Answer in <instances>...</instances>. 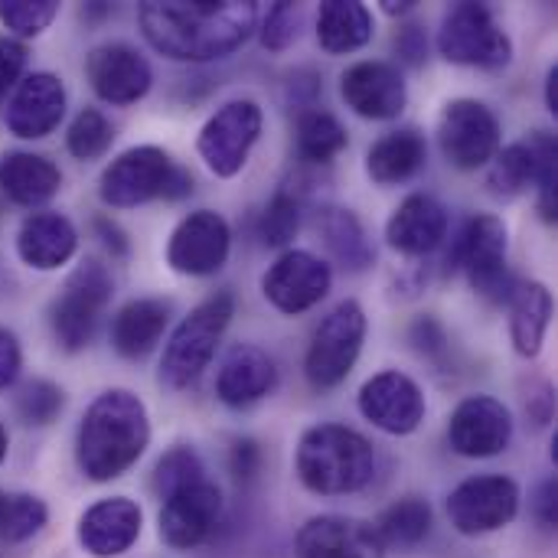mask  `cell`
Segmentation results:
<instances>
[{"instance_id": "cell-1", "label": "cell", "mask_w": 558, "mask_h": 558, "mask_svg": "<svg viewBox=\"0 0 558 558\" xmlns=\"http://www.w3.org/2000/svg\"><path fill=\"white\" fill-rule=\"evenodd\" d=\"M137 20L144 39L167 59L213 62L248 43L258 7L252 0H147Z\"/></svg>"}, {"instance_id": "cell-2", "label": "cell", "mask_w": 558, "mask_h": 558, "mask_svg": "<svg viewBox=\"0 0 558 558\" xmlns=\"http://www.w3.org/2000/svg\"><path fill=\"white\" fill-rule=\"evenodd\" d=\"M147 445H150L147 405L128 389H108L82 415L75 435V461L88 481L108 484L124 471H131L147 451Z\"/></svg>"}, {"instance_id": "cell-3", "label": "cell", "mask_w": 558, "mask_h": 558, "mask_svg": "<svg viewBox=\"0 0 558 558\" xmlns=\"http://www.w3.org/2000/svg\"><path fill=\"white\" fill-rule=\"evenodd\" d=\"M298 477L311 494L347 497L376 477V448L347 425H314L298 441Z\"/></svg>"}, {"instance_id": "cell-4", "label": "cell", "mask_w": 558, "mask_h": 558, "mask_svg": "<svg viewBox=\"0 0 558 558\" xmlns=\"http://www.w3.org/2000/svg\"><path fill=\"white\" fill-rule=\"evenodd\" d=\"M190 193L193 177L154 144L128 147L101 170L98 180V196L111 209H134L150 199H183Z\"/></svg>"}, {"instance_id": "cell-5", "label": "cell", "mask_w": 558, "mask_h": 558, "mask_svg": "<svg viewBox=\"0 0 558 558\" xmlns=\"http://www.w3.org/2000/svg\"><path fill=\"white\" fill-rule=\"evenodd\" d=\"M235 317V298L229 291H216L199 301L170 333L163 356H160V383L167 389L193 386L213 363L216 347Z\"/></svg>"}, {"instance_id": "cell-6", "label": "cell", "mask_w": 558, "mask_h": 558, "mask_svg": "<svg viewBox=\"0 0 558 558\" xmlns=\"http://www.w3.org/2000/svg\"><path fill=\"white\" fill-rule=\"evenodd\" d=\"M111 291H114L111 275L95 258L82 262L69 275V281L62 284L59 298L49 307L52 337H56V343L65 353H78V350H85L92 343L95 327H98V317H101V311L111 301Z\"/></svg>"}, {"instance_id": "cell-7", "label": "cell", "mask_w": 558, "mask_h": 558, "mask_svg": "<svg viewBox=\"0 0 558 558\" xmlns=\"http://www.w3.org/2000/svg\"><path fill=\"white\" fill-rule=\"evenodd\" d=\"M363 340H366V311L360 301L347 298L314 330V340L304 356L307 383L314 389L340 386L353 373V366L363 353Z\"/></svg>"}, {"instance_id": "cell-8", "label": "cell", "mask_w": 558, "mask_h": 558, "mask_svg": "<svg viewBox=\"0 0 558 558\" xmlns=\"http://www.w3.org/2000/svg\"><path fill=\"white\" fill-rule=\"evenodd\" d=\"M448 268H461L471 288L487 301H507L513 291V278L507 271V226L500 216H474L464 222L454 252L448 255Z\"/></svg>"}, {"instance_id": "cell-9", "label": "cell", "mask_w": 558, "mask_h": 558, "mask_svg": "<svg viewBox=\"0 0 558 558\" xmlns=\"http://www.w3.org/2000/svg\"><path fill=\"white\" fill-rule=\"evenodd\" d=\"M438 52L454 65L504 69L513 59V43L484 3H458L438 29Z\"/></svg>"}, {"instance_id": "cell-10", "label": "cell", "mask_w": 558, "mask_h": 558, "mask_svg": "<svg viewBox=\"0 0 558 558\" xmlns=\"http://www.w3.org/2000/svg\"><path fill=\"white\" fill-rule=\"evenodd\" d=\"M262 124H265V114L258 101L252 98H232L222 108H216V114H209V121L203 124L196 137V150L203 163L209 167V173L222 180L242 173L252 147L262 137Z\"/></svg>"}, {"instance_id": "cell-11", "label": "cell", "mask_w": 558, "mask_h": 558, "mask_svg": "<svg viewBox=\"0 0 558 558\" xmlns=\"http://www.w3.org/2000/svg\"><path fill=\"white\" fill-rule=\"evenodd\" d=\"M448 520L461 536H487L510 526L520 513V484L504 474H481L458 484L448 497Z\"/></svg>"}, {"instance_id": "cell-12", "label": "cell", "mask_w": 558, "mask_h": 558, "mask_svg": "<svg viewBox=\"0 0 558 558\" xmlns=\"http://www.w3.org/2000/svg\"><path fill=\"white\" fill-rule=\"evenodd\" d=\"M438 144L458 170L487 167L500 150V118L477 98H454L441 111Z\"/></svg>"}, {"instance_id": "cell-13", "label": "cell", "mask_w": 558, "mask_h": 558, "mask_svg": "<svg viewBox=\"0 0 558 558\" xmlns=\"http://www.w3.org/2000/svg\"><path fill=\"white\" fill-rule=\"evenodd\" d=\"M229 248H232L229 222L213 209H196V213L183 216L177 222V229L170 232L167 265L177 275L206 278V275H216L226 265Z\"/></svg>"}, {"instance_id": "cell-14", "label": "cell", "mask_w": 558, "mask_h": 558, "mask_svg": "<svg viewBox=\"0 0 558 558\" xmlns=\"http://www.w3.org/2000/svg\"><path fill=\"white\" fill-rule=\"evenodd\" d=\"M333 284V271L324 258L304 248H288L262 278L265 301L281 314H304L317 307Z\"/></svg>"}, {"instance_id": "cell-15", "label": "cell", "mask_w": 558, "mask_h": 558, "mask_svg": "<svg viewBox=\"0 0 558 558\" xmlns=\"http://www.w3.org/2000/svg\"><path fill=\"white\" fill-rule=\"evenodd\" d=\"M219 520H222V494L209 477H203L193 487L163 500L157 517V533L163 546L177 553H190L216 533Z\"/></svg>"}, {"instance_id": "cell-16", "label": "cell", "mask_w": 558, "mask_h": 558, "mask_svg": "<svg viewBox=\"0 0 558 558\" xmlns=\"http://www.w3.org/2000/svg\"><path fill=\"white\" fill-rule=\"evenodd\" d=\"M513 441V412L494 396H468L448 422V445L461 458H497Z\"/></svg>"}, {"instance_id": "cell-17", "label": "cell", "mask_w": 558, "mask_h": 558, "mask_svg": "<svg viewBox=\"0 0 558 558\" xmlns=\"http://www.w3.org/2000/svg\"><path fill=\"white\" fill-rule=\"evenodd\" d=\"M360 412L386 435H412L425 422V396L412 376L399 369H383L363 383Z\"/></svg>"}, {"instance_id": "cell-18", "label": "cell", "mask_w": 558, "mask_h": 558, "mask_svg": "<svg viewBox=\"0 0 558 558\" xmlns=\"http://www.w3.org/2000/svg\"><path fill=\"white\" fill-rule=\"evenodd\" d=\"M340 95L347 108H353L360 118H369V121H392L409 105V85L399 65L383 62V59L353 62L340 75Z\"/></svg>"}, {"instance_id": "cell-19", "label": "cell", "mask_w": 558, "mask_h": 558, "mask_svg": "<svg viewBox=\"0 0 558 558\" xmlns=\"http://www.w3.org/2000/svg\"><path fill=\"white\" fill-rule=\"evenodd\" d=\"M85 75L92 82V92L108 105H134L154 85L150 62L128 43L95 46L85 59Z\"/></svg>"}, {"instance_id": "cell-20", "label": "cell", "mask_w": 558, "mask_h": 558, "mask_svg": "<svg viewBox=\"0 0 558 558\" xmlns=\"http://www.w3.org/2000/svg\"><path fill=\"white\" fill-rule=\"evenodd\" d=\"M298 558H386L376 526L353 517H314L294 539Z\"/></svg>"}, {"instance_id": "cell-21", "label": "cell", "mask_w": 558, "mask_h": 558, "mask_svg": "<svg viewBox=\"0 0 558 558\" xmlns=\"http://www.w3.org/2000/svg\"><path fill=\"white\" fill-rule=\"evenodd\" d=\"M65 118V85L52 72H33L16 82L7 105V128L23 141H39Z\"/></svg>"}, {"instance_id": "cell-22", "label": "cell", "mask_w": 558, "mask_h": 558, "mask_svg": "<svg viewBox=\"0 0 558 558\" xmlns=\"http://www.w3.org/2000/svg\"><path fill=\"white\" fill-rule=\"evenodd\" d=\"M144 526V513L128 497H108L92 504L78 517V546L95 558L124 556Z\"/></svg>"}, {"instance_id": "cell-23", "label": "cell", "mask_w": 558, "mask_h": 558, "mask_svg": "<svg viewBox=\"0 0 558 558\" xmlns=\"http://www.w3.org/2000/svg\"><path fill=\"white\" fill-rule=\"evenodd\" d=\"M448 222L451 219H448L445 203H438L428 193H412L392 209L386 222V242L399 255L422 258V255H432L448 239Z\"/></svg>"}, {"instance_id": "cell-24", "label": "cell", "mask_w": 558, "mask_h": 558, "mask_svg": "<svg viewBox=\"0 0 558 558\" xmlns=\"http://www.w3.org/2000/svg\"><path fill=\"white\" fill-rule=\"evenodd\" d=\"M278 386V366L275 360L252 343H239L226 353L219 373H216V396L229 409H248L271 396Z\"/></svg>"}, {"instance_id": "cell-25", "label": "cell", "mask_w": 558, "mask_h": 558, "mask_svg": "<svg viewBox=\"0 0 558 558\" xmlns=\"http://www.w3.org/2000/svg\"><path fill=\"white\" fill-rule=\"evenodd\" d=\"M78 252V232L62 213H29L16 232V255L36 271H56Z\"/></svg>"}, {"instance_id": "cell-26", "label": "cell", "mask_w": 558, "mask_h": 558, "mask_svg": "<svg viewBox=\"0 0 558 558\" xmlns=\"http://www.w3.org/2000/svg\"><path fill=\"white\" fill-rule=\"evenodd\" d=\"M167 324H170V301L160 298L128 301L111 320V347L124 360H144L147 353L157 350Z\"/></svg>"}, {"instance_id": "cell-27", "label": "cell", "mask_w": 558, "mask_h": 558, "mask_svg": "<svg viewBox=\"0 0 558 558\" xmlns=\"http://www.w3.org/2000/svg\"><path fill=\"white\" fill-rule=\"evenodd\" d=\"M510 340L523 360H536L546 343V330L553 324V291L543 281L513 284L510 298Z\"/></svg>"}, {"instance_id": "cell-28", "label": "cell", "mask_w": 558, "mask_h": 558, "mask_svg": "<svg viewBox=\"0 0 558 558\" xmlns=\"http://www.w3.org/2000/svg\"><path fill=\"white\" fill-rule=\"evenodd\" d=\"M62 186V173L52 160L29 150H13L0 160V190L16 206H43Z\"/></svg>"}, {"instance_id": "cell-29", "label": "cell", "mask_w": 558, "mask_h": 558, "mask_svg": "<svg viewBox=\"0 0 558 558\" xmlns=\"http://www.w3.org/2000/svg\"><path fill=\"white\" fill-rule=\"evenodd\" d=\"M428 160V144L415 128H399L383 134L366 154V173L379 186H396L412 180Z\"/></svg>"}, {"instance_id": "cell-30", "label": "cell", "mask_w": 558, "mask_h": 558, "mask_svg": "<svg viewBox=\"0 0 558 558\" xmlns=\"http://www.w3.org/2000/svg\"><path fill=\"white\" fill-rule=\"evenodd\" d=\"M373 39V13L360 0H327L317 10V43L330 56L356 52Z\"/></svg>"}, {"instance_id": "cell-31", "label": "cell", "mask_w": 558, "mask_h": 558, "mask_svg": "<svg viewBox=\"0 0 558 558\" xmlns=\"http://www.w3.org/2000/svg\"><path fill=\"white\" fill-rule=\"evenodd\" d=\"M536 186V144L533 137L507 144L494 154L487 170V190L497 199H517Z\"/></svg>"}, {"instance_id": "cell-32", "label": "cell", "mask_w": 558, "mask_h": 558, "mask_svg": "<svg viewBox=\"0 0 558 558\" xmlns=\"http://www.w3.org/2000/svg\"><path fill=\"white\" fill-rule=\"evenodd\" d=\"M320 232H324L327 248L333 252V258L343 268L363 271V268L373 265L376 252H373V245L366 239V229L356 219V213H350V209H327L324 219H320Z\"/></svg>"}, {"instance_id": "cell-33", "label": "cell", "mask_w": 558, "mask_h": 558, "mask_svg": "<svg viewBox=\"0 0 558 558\" xmlns=\"http://www.w3.org/2000/svg\"><path fill=\"white\" fill-rule=\"evenodd\" d=\"M373 526H376L379 539L386 543V549L389 546L392 549H415L432 533V507L418 497H405V500H396L392 507H386Z\"/></svg>"}, {"instance_id": "cell-34", "label": "cell", "mask_w": 558, "mask_h": 558, "mask_svg": "<svg viewBox=\"0 0 558 558\" xmlns=\"http://www.w3.org/2000/svg\"><path fill=\"white\" fill-rule=\"evenodd\" d=\"M347 128L337 114L311 108L298 118V154L311 163H330L347 150Z\"/></svg>"}, {"instance_id": "cell-35", "label": "cell", "mask_w": 558, "mask_h": 558, "mask_svg": "<svg viewBox=\"0 0 558 558\" xmlns=\"http://www.w3.org/2000/svg\"><path fill=\"white\" fill-rule=\"evenodd\" d=\"M114 141V128L111 121L98 111V108H82L72 124H69V134H65V147L75 160H98L108 154Z\"/></svg>"}, {"instance_id": "cell-36", "label": "cell", "mask_w": 558, "mask_h": 558, "mask_svg": "<svg viewBox=\"0 0 558 558\" xmlns=\"http://www.w3.org/2000/svg\"><path fill=\"white\" fill-rule=\"evenodd\" d=\"M203 477H206L203 458H199L193 448L177 445V448H170V451L157 461V468H154V490L160 494V500H167V497H173V494L193 487V484L203 481Z\"/></svg>"}, {"instance_id": "cell-37", "label": "cell", "mask_w": 558, "mask_h": 558, "mask_svg": "<svg viewBox=\"0 0 558 558\" xmlns=\"http://www.w3.org/2000/svg\"><path fill=\"white\" fill-rule=\"evenodd\" d=\"M49 520V510L39 497L29 494H10L0 510V539L3 543H26L33 539Z\"/></svg>"}, {"instance_id": "cell-38", "label": "cell", "mask_w": 558, "mask_h": 558, "mask_svg": "<svg viewBox=\"0 0 558 558\" xmlns=\"http://www.w3.org/2000/svg\"><path fill=\"white\" fill-rule=\"evenodd\" d=\"M530 137L536 144V206L553 226L558 219V141L549 131H533Z\"/></svg>"}, {"instance_id": "cell-39", "label": "cell", "mask_w": 558, "mask_h": 558, "mask_svg": "<svg viewBox=\"0 0 558 558\" xmlns=\"http://www.w3.org/2000/svg\"><path fill=\"white\" fill-rule=\"evenodd\" d=\"M298 229H301V203H298L294 193L278 190V193L268 199L265 213H262L258 235H262V242H265L268 248H288V245L294 242Z\"/></svg>"}, {"instance_id": "cell-40", "label": "cell", "mask_w": 558, "mask_h": 558, "mask_svg": "<svg viewBox=\"0 0 558 558\" xmlns=\"http://www.w3.org/2000/svg\"><path fill=\"white\" fill-rule=\"evenodd\" d=\"M65 409V392L49 383V379H29L20 392H16V415L26 425H52Z\"/></svg>"}, {"instance_id": "cell-41", "label": "cell", "mask_w": 558, "mask_h": 558, "mask_svg": "<svg viewBox=\"0 0 558 558\" xmlns=\"http://www.w3.org/2000/svg\"><path fill=\"white\" fill-rule=\"evenodd\" d=\"M59 13V3L56 0H3L0 3V23L29 39V36H39Z\"/></svg>"}, {"instance_id": "cell-42", "label": "cell", "mask_w": 558, "mask_h": 558, "mask_svg": "<svg viewBox=\"0 0 558 558\" xmlns=\"http://www.w3.org/2000/svg\"><path fill=\"white\" fill-rule=\"evenodd\" d=\"M301 20H304V7L301 3H275L262 23V46L271 49V52H281L288 49L298 33H301Z\"/></svg>"}, {"instance_id": "cell-43", "label": "cell", "mask_w": 558, "mask_h": 558, "mask_svg": "<svg viewBox=\"0 0 558 558\" xmlns=\"http://www.w3.org/2000/svg\"><path fill=\"white\" fill-rule=\"evenodd\" d=\"M26 69V46L13 36H0V95L16 88Z\"/></svg>"}, {"instance_id": "cell-44", "label": "cell", "mask_w": 558, "mask_h": 558, "mask_svg": "<svg viewBox=\"0 0 558 558\" xmlns=\"http://www.w3.org/2000/svg\"><path fill=\"white\" fill-rule=\"evenodd\" d=\"M409 340H412V347L422 356H432V360L448 350V333H445V327L435 317H418L412 324V330H409Z\"/></svg>"}, {"instance_id": "cell-45", "label": "cell", "mask_w": 558, "mask_h": 558, "mask_svg": "<svg viewBox=\"0 0 558 558\" xmlns=\"http://www.w3.org/2000/svg\"><path fill=\"white\" fill-rule=\"evenodd\" d=\"M258 468H262V448H258V441H252V438L232 441V451H229V471H232V477L242 481V484H248L258 474Z\"/></svg>"}, {"instance_id": "cell-46", "label": "cell", "mask_w": 558, "mask_h": 558, "mask_svg": "<svg viewBox=\"0 0 558 558\" xmlns=\"http://www.w3.org/2000/svg\"><path fill=\"white\" fill-rule=\"evenodd\" d=\"M20 369H23V350H20V340H16V333H13V330L0 327V392H3V389H10V386L16 383Z\"/></svg>"}, {"instance_id": "cell-47", "label": "cell", "mask_w": 558, "mask_h": 558, "mask_svg": "<svg viewBox=\"0 0 558 558\" xmlns=\"http://www.w3.org/2000/svg\"><path fill=\"white\" fill-rule=\"evenodd\" d=\"M92 229H95L98 242L111 252V258H124V255L131 252V242H128L124 229H121L111 216H95V219H92Z\"/></svg>"}, {"instance_id": "cell-48", "label": "cell", "mask_w": 558, "mask_h": 558, "mask_svg": "<svg viewBox=\"0 0 558 558\" xmlns=\"http://www.w3.org/2000/svg\"><path fill=\"white\" fill-rule=\"evenodd\" d=\"M396 49H399V56H402L409 65H418V62L428 56V39H425L422 26H418V23L402 26V29L396 33Z\"/></svg>"}, {"instance_id": "cell-49", "label": "cell", "mask_w": 558, "mask_h": 558, "mask_svg": "<svg viewBox=\"0 0 558 558\" xmlns=\"http://www.w3.org/2000/svg\"><path fill=\"white\" fill-rule=\"evenodd\" d=\"M533 510H536V520H539V526H546V530H556V523H558L556 477H549V481H543V484H539V490H536V500H533Z\"/></svg>"}, {"instance_id": "cell-50", "label": "cell", "mask_w": 558, "mask_h": 558, "mask_svg": "<svg viewBox=\"0 0 558 558\" xmlns=\"http://www.w3.org/2000/svg\"><path fill=\"white\" fill-rule=\"evenodd\" d=\"M546 108L558 114V62L549 69V75H546Z\"/></svg>"}, {"instance_id": "cell-51", "label": "cell", "mask_w": 558, "mask_h": 558, "mask_svg": "<svg viewBox=\"0 0 558 558\" xmlns=\"http://www.w3.org/2000/svg\"><path fill=\"white\" fill-rule=\"evenodd\" d=\"M383 10L389 13V16H405V13H412L415 10V0H383Z\"/></svg>"}, {"instance_id": "cell-52", "label": "cell", "mask_w": 558, "mask_h": 558, "mask_svg": "<svg viewBox=\"0 0 558 558\" xmlns=\"http://www.w3.org/2000/svg\"><path fill=\"white\" fill-rule=\"evenodd\" d=\"M7 448H10V438H7V428H3V422H0V461L7 458Z\"/></svg>"}, {"instance_id": "cell-53", "label": "cell", "mask_w": 558, "mask_h": 558, "mask_svg": "<svg viewBox=\"0 0 558 558\" xmlns=\"http://www.w3.org/2000/svg\"><path fill=\"white\" fill-rule=\"evenodd\" d=\"M3 500H7V494H0V510H3Z\"/></svg>"}]
</instances>
